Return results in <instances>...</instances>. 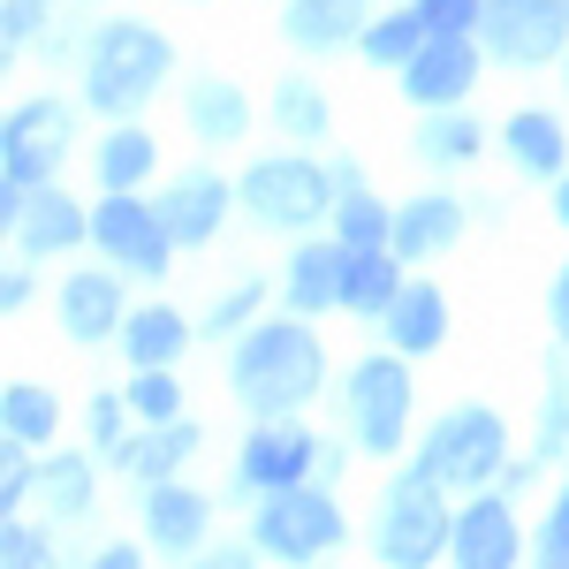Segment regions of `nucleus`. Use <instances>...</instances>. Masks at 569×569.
I'll return each instance as SVG.
<instances>
[{
	"label": "nucleus",
	"instance_id": "nucleus-8",
	"mask_svg": "<svg viewBox=\"0 0 569 569\" xmlns=\"http://www.w3.org/2000/svg\"><path fill=\"white\" fill-rule=\"evenodd\" d=\"M77 114L84 99H61V91H31L23 107H8L0 122V182H23L39 190L77 160Z\"/></svg>",
	"mask_w": 569,
	"mask_h": 569
},
{
	"label": "nucleus",
	"instance_id": "nucleus-31",
	"mask_svg": "<svg viewBox=\"0 0 569 569\" xmlns=\"http://www.w3.org/2000/svg\"><path fill=\"white\" fill-rule=\"evenodd\" d=\"M410 152H418L426 168H440V176H448V168H471L486 152V122L471 114V99H463V107H426L418 130H410Z\"/></svg>",
	"mask_w": 569,
	"mask_h": 569
},
{
	"label": "nucleus",
	"instance_id": "nucleus-21",
	"mask_svg": "<svg viewBox=\"0 0 569 569\" xmlns=\"http://www.w3.org/2000/svg\"><path fill=\"white\" fill-rule=\"evenodd\" d=\"M448 327H456V311H448V289H440V281H426V273L410 266L402 297L388 305V319H380L372 335H380L388 350H402L410 365H418V357H433L440 342H448Z\"/></svg>",
	"mask_w": 569,
	"mask_h": 569
},
{
	"label": "nucleus",
	"instance_id": "nucleus-50",
	"mask_svg": "<svg viewBox=\"0 0 569 569\" xmlns=\"http://www.w3.org/2000/svg\"><path fill=\"white\" fill-rule=\"evenodd\" d=\"M77 8H99V0H77Z\"/></svg>",
	"mask_w": 569,
	"mask_h": 569
},
{
	"label": "nucleus",
	"instance_id": "nucleus-46",
	"mask_svg": "<svg viewBox=\"0 0 569 569\" xmlns=\"http://www.w3.org/2000/svg\"><path fill=\"white\" fill-rule=\"evenodd\" d=\"M327 168H335V190H365V160H357V152L335 144V160H327Z\"/></svg>",
	"mask_w": 569,
	"mask_h": 569
},
{
	"label": "nucleus",
	"instance_id": "nucleus-20",
	"mask_svg": "<svg viewBox=\"0 0 569 569\" xmlns=\"http://www.w3.org/2000/svg\"><path fill=\"white\" fill-rule=\"evenodd\" d=\"M281 305L305 311V319H327L342 311V236H289V259H281Z\"/></svg>",
	"mask_w": 569,
	"mask_h": 569
},
{
	"label": "nucleus",
	"instance_id": "nucleus-22",
	"mask_svg": "<svg viewBox=\"0 0 569 569\" xmlns=\"http://www.w3.org/2000/svg\"><path fill=\"white\" fill-rule=\"evenodd\" d=\"M402 281H410V266L395 243H342V319L380 327L388 305L402 297Z\"/></svg>",
	"mask_w": 569,
	"mask_h": 569
},
{
	"label": "nucleus",
	"instance_id": "nucleus-48",
	"mask_svg": "<svg viewBox=\"0 0 569 569\" xmlns=\"http://www.w3.org/2000/svg\"><path fill=\"white\" fill-rule=\"evenodd\" d=\"M547 190H555V198H547V213H555V228H569V168L555 182H547Z\"/></svg>",
	"mask_w": 569,
	"mask_h": 569
},
{
	"label": "nucleus",
	"instance_id": "nucleus-15",
	"mask_svg": "<svg viewBox=\"0 0 569 569\" xmlns=\"http://www.w3.org/2000/svg\"><path fill=\"white\" fill-rule=\"evenodd\" d=\"M479 77H486L479 31H433V39H426V53L395 77V91L426 114V107H463V99L479 91Z\"/></svg>",
	"mask_w": 569,
	"mask_h": 569
},
{
	"label": "nucleus",
	"instance_id": "nucleus-6",
	"mask_svg": "<svg viewBox=\"0 0 569 569\" xmlns=\"http://www.w3.org/2000/svg\"><path fill=\"white\" fill-rule=\"evenodd\" d=\"M410 456L463 501L479 486H501V471H509V418L493 402H448L433 426L410 440Z\"/></svg>",
	"mask_w": 569,
	"mask_h": 569
},
{
	"label": "nucleus",
	"instance_id": "nucleus-35",
	"mask_svg": "<svg viewBox=\"0 0 569 569\" xmlns=\"http://www.w3.org/2000/svg\"><path fill=\"white\" fill-rule=\"evenodd\" d=\"M122 395H130L137 426H168V418H190V410H182V380H176V365H130Z\"/></svg>",
	"mask_w": 569,
	"mask_h": 569
},
{
	"label": "nucleus",
	"instance_id": "nucleus-33",
	"mask_svg": "<svg viewBox=\"0 0 569 569\" xmlns=\"http://www.w3.org/2000/svg\"><path fill=\"white\" fill-rule=\"evenodd\" d=\"M539 471H562L569 463V350L555 342L547 372H539V418H531V448H525Z\"/></svg>",
	"mask_w": 569,
	"mask_h": 569
},
{
	"label": "nucleus",
	"instance_id": "nucleus-2",
	"mask_svg": "<svg viewBox=\"0 0 569 569\" xmlns=\"http://www.w3.org/2000/svg\"><path fill=\"white\" fill-rule=\"evenodd\" d=\"M176 84V39L144 16H107L91 23V46L77 61V99L99 122H137L160 91Z\"/></svg>",
	"mask_w": 569,
	"mask_h": 569
},
{
	"label": "nucleus",
	"instance_id": "nucleus-30",
	"mask_svg": "<svg viewBox=\"0 0 569 569\" xmlns=\"http://www.w3.org/2000/svg\"><path fill=\"white\" fill-rule=\"evenodd\" d=\"M160 176V137L144 122H107V137H91V182L99 190H152Z\"/></svg>",
	"mask_w": 569,
	"mask_h": 569
},
{
	"label": "nucleus",
	"instance_id": "nucleus-32",
	"mask_svg": "<svg viewBox=\"0 0 569 569\" xmlns=\"http://www.w3.org/2000/svg\"><path fill=\"white\" fill-rule=\"evenodd\" d=\"M433 39V23L418 16V0H402V8H372V23H365V39H357V61L365 69H380V77H402L418 53Z\"/></svg>",
	"mask_w": 569,
	"mask_h": 569
},
{
	"label": "nucleus",
	"instance_id": "nucleus-13",
	"mask_svg": "<svg viewBox=\"0 0 569 569\" xmlns=\"http://www.w3.org/2000/svg\"><path fill=\"white\" fill-rule=\"evenodd\" d=\"M448 555L463 569H517L531 555V531L517 517V493L509 486H479V493H463L456 501V539H448Z\"/></svg>",
	"mask_w": 569,
	"mask_h": 569
},
{
	"label": "nucleus",
	"instance_id": "nucleus-14",
	"mask_svg": "<svg viewBox=\"0 0 569 569\" xmlns=\"http://www.w3.org/2000/svg\"><path fill=\"white\" fill-rule=\"evenodd\" d=\"M137 531H144V547H152V555L190 562V555H206V547H213V493H198L190 479L137 486Z\"/></svg>",
	"mask_w": 569,
	"mask_h": 569
},
{
	"label": "nucleus",
	"instance_id": "nucleus-16",
	"mask_svg": "<svg viewBox=\"0 0 569 569\" xmlns=\"http://www.w3.org/2000/svg\"><path fill=\"white\" fill-rule=\"evenodd\" d=\"M99 471H107L99 448H39L31 456V509L53 517V525L99 517Z\"/></svg>",
	"mask_w": 569,
	"mask_h": 569
},
{
	"label": "nucleus",
	"instance_id": "nucleus-49",
	"mask_svg": "<svg viewBox=\"0 0 569 569\" xmlns=\"http://www.w3.org/2000/svg\"><path fill=\"white\" fill-rule=\"evenodd\" d=\"M555 84H562V99H569V53H562V69H555Z\"/></svg>",
	"mask_w": 569,
	"mask_h": 569
},
{
	"label": "nucleus",
	"instance_id": "nucleus-38",
	"mask_svg": "<svg viewBox=\"0 0 569 569\" xmlns=\"http://www.w3.org/2000/svg\"><path fill=\"white\" fill-rule=\"evenodd\" d=\"M531 562L569 569V463H562V479H555V501H547V517L531 525Z\"/></svg>",
	"mask_w": 569,
	"mask_h": 569
},
{
	"label": "nucleus",
	"instance_id": "nucleus-10",
	"mask_svg": "<svg viewBox=\"0 0 569 569\" xmlns=\"http://www.w3.org/2000/svg\"><path fill=\"white\" fill-rule=\"evenodd\" d=\"M319 471V433L305 418H251V433L236 440V463H228V501H259L273 486H305Z\"/></svg>",
	"mask_w": 569,
	"mask_h": 569
},
{
	"label": "nucleus",
	"instance_id": "nucleus-26",
	"mask_svg": "<svg viewBox=\"0 0 569 569\" xmlns=\"http://www.w3.org/2000/svg\"><path fill=\"white\" fill-rule=\"evenodd\" d=\"M266 122H273V137L281 144H335V99H327V84L319 77H305V69H281L273 77V91H266Z\"/></svg>",
	"mask_w": 569,
	"mask_h": 569
},
{
	"label": "nucleus",
	"instance_id": "nucleus-7",
	"mask_svg": "<svg viewBox=\"0 0 569 569\" xmlns=\"http://www.w3.org/2000/svg\"><path fill=\"white\" fill-rule=\"evenodd\" d=\"M251 539H259L266 562H319V555H342L350 547V517H342V486H273L251 501Z\"/></svg>",
	"mask_w": 569,
	"mask_h": 569
},
{
	"label": "nucleus",
	"instance_id": "nucleus-12",
	"mask_svg": "<svg viewBox=\"0 0 569 569\" xmlns=\"http://www.w3.org/2000/svg\"><path fill=\"white\" fill-rule=\"evenodd\" d=\"M130 273L122 266H69L61 273V289H53V319H61V342H77V350H107L114 335H122V319H130V289H122Z\"/></svg>",
	"mask_w": 569,
	"mask_h": 569
},
{
	"label": "nucleus",
	"instance_id": "nucleus-45",
	"mask_svg": "<svg viewBox=\"0 0 569 569\" xmlns=\"http://www.w3.org/2000/svg\"><path fill=\"white\" fill-rule=\"evenodd\" d=\"M206 562H213V569H251V562H266V555H259V539L243 531V539H213Z\"/></svg>",
	"mask_w": 569,
	"mask_h": 569
},
{
	"label": "nucleus",
	"instance_id": "nucleus-41",
	"mask_svg": "<svg viewBox=\"0 0 569 569\" xmlns=\"http://www.w3.org/2000/svg\"><path fill=\"white\" fill-rule=\"evenodd\" d=\"M84 46H91V16H53V23H46V39L31 46V53H39L46 69H77V61H84Z\"/></svg>",
	"mask_w": 569,
	"mask_h": 569
},
{
	"label": "nucleus",
	"instance_id": "nucleus-4",
	"mask_svg": "<svg viewBox=\"0 0 569 569\" xmlns=\"http://www.w3.org/2000/svg\"><path fill=\"white\" fill-rule=\"evenodd\" d=\"M456 539V493L418 463L402 456L380 486V509H372V555L388 569H433Z\"/></svg>",
	"mask_w": 569,
	"mask_h": 569
},
{
	"label": "nucleus",
	"instance_id": "nucleus-39",
	"mask_svg": "<svg viewBox=\"0 0 569 569\" xmlns=\"http://www.w3.org/2000/svg\"><path fill=\"white\" fill-rule=\"evenodd\" d=\"M0 562H8V569H46V562H53V531L31 525L23 509L0 517Z\"/></svg>",
	"mask_w": 569,
	"mask_h": 569
},
{
	"label": "nucleus",
	"instance_id": "nucleus-34",
	"mask_svg": "<svg viewBox=\"0 0 569 569\" xmlns=\"http://www.w3.org/2000/svg\"><path fill=\"white\" fill-rule=\"evenodd\" d=\"M266 297H281V281H266V273H236V281H220L206 311H198V342H236L251 319H266Z\"/></svg>",
	"mask_w": 569,
	"mask_h": 569
},
{
	"label": "nucleus",
	"instance_id": "nucleus-19",
	"mask_svg": "<svg viewBox=\"0 0 569 569\" xmlns=\"http://www.w3.org/2000/svg\"><path fill=\"white\" fill-rule=\"evenodd\" d=\"M8 243H16V259H77L91 243V206L84 198H69L61 182H39L31 190V206H23V220L8 228Z\"/></svg>",
	"mask_w": 569,
	"mask_h": 569
},
{
	"label": "nucleus",
	"instance_id": "nucleus-47",
	"mask_svg": "<svg viewBox=\"0 0 569 569\" xmlns=\"http://www.w3.org/2000/svg\"><path fill=\"white\" fill-rule=\"evenodd\" d=\"M91 562H99V569H137V562H144V555H137L130 539H107V547H99Z\"/></svg>",
	"mask_w": 569,
	"mask_h": 569
},
{
	"label": "nucleus",
	"instance_id": "nucleus-40",
	"mask_svg": "<svg viewBox=\"0 0 569 569\" xmlns=\"http://www.w3.org/2000/svg\"><path fill=\"white\" fill-rule=\"evenodd\" d=\"M53 16H61L53 0H0V46H8V53H23V46H39Z\"/></svg>",
	"mask_w": 569,
	"mask_h": 569
},
{
	"label": "nucleus",
	"instance_id": "nucleus-17",
	"mask_svg": "<svg viewBox=\"0 0 569 569\" xmlns=\"http://www.w3.org/2000/svg\"><path fill=\"white\" fill-rule=\"evenodd\" d=\"M152 198H160V220L176 228L182 251H206L220 228H228V213H243V206H236V182L220 176V168H182V176H168Z\"/></svg>",
	"mask_w": 569,
	"mask_h": 569
},
{
	"label": "nucleus",
	"instance_id": "nucleus-42",
	"mask_svg": "<svg viewBox=\"0 0 569 569\" xmlns=\"http://www.w3.org/2000/svg\"><path fill=\"white\" fill-rule=\"evenodd\" d=\"M31 305H39V259H8V273H0V311L23 319Z\"/></svg>",
	"mask_w": 569,
	"mask_h": 569
},
{
	"label": "nucleus",
	"instance_id": "nucleus-9",
	"mask_svg": "<svg viewBox=\"0 0 569 569\" xmlns=\"http://www.w3.org/2000/svg\"><path fill=\"white\" fill-rule=\"evenodd\" d=\"M91 251L107 266H122L130 281H160L182 243H176V228L160 220V198H144V190H99V206H91Z\"/></svg>",
	"mask_w": 569,
	"mask_h": 569
},
{
	"label": "nucleus",
	"instance_id": "nucleus-11",
	"mask_svg": "<svg viewBox=\"0 0 569 569\" xmlns=\"http://www.w3.org/2000/svg\"><path fill=\"white\" fill-rule=\"evenodd\" d=\"M479 46L493 69H562L569 53V0H486V23H479Z\"/></svg>",
	"mask_w": 569,
	"mask_h": 569
},
{
	"label": "nucleus",
	"instance_id": "nucleus-1",
	"mask_svg": "<svg viewBox=\"0 0 569 569\" xmlns=\"http://www.w3.org/2000/svg\"><path fill=\"white\" fill-rule=\"evenodd\" d=\"M228 395L243 418H305L327 395V342L305 311H266L228 342Z\"/></svg>",
	"mask_w": 569,
	"mask_h": 569
},
{
	"label": "nucleus",
	"instance_id": "nucleus-24",
	"mask_svg": "<svg viewBox=\"0 0 569 569\" xmlns=\"http://www.w3.org/2000/svg\"><path fill=\"white\" fill-rule=\"evenodd\" d=\"M493 144H501V160L525 182H555L569 168V122L555 107H509V122L493 130Z\"/></svg>",
	"mask_w": 569,
	"mask_h": 569
},
{
	"label": "nucleus",
	"instance_id": "nucleus-44",
	"mask_svg": "<svg viewBox=\"0 0 569 569\" xmlns=\"http://www.w3.org/2000/svg\"><path fill=\"white\" fill-rule=\"evenodd\" d=\"M547 335L569 350V259L555 266V281H547Z\"/></svg>",
	"mask_w": 569,
	"mask_h": 569
},
{
	"label": "nucleus",
	"instance_id": "nucleus-43",
	"mask_svg": "<svg viewBox=\"0 0 569 569\" xmlns=\"http://www.w3.org/2000/svg\"><path fill=\"white\" fill-rule=\"evenodd\" d=\"M418 16H426L433 31H479L486 0H418Z\"/></svg>",
	"mask_w": 569,
	"mask_h": 569
},
{
	"label": "nucleus",
	"instance_id": "nucleus-29",
	"mask_svg": "<svg viewBox=\"0 0 569 569\" xmlns=\"http://www.w3.org/2000/svg\"><path fill=\"white\" fill-rule=\"evenodd\" d=\"M198 448H206V426H198V418H168V426H137L114 471H130L137 486H152V479H182V471L198 463Z\"/></svg>",
	"mask_w": 569,
	"mask_h": 569
},
{
	"label": "nucleus",
	"instance_id": "nucleus-18",
	"mask_svg": "<svg viewBox=\"0 0 569 569\" xmlns=\"http://www.w3.org/2000/svg\"><path fill=\"white\" fill-rule=\"evenodd\" d=\"M471 198H456V190H418V198H402L395 206V251L402 266H433V259H456V243L471 236Z\"/></svg>",
	"mask_w": 569,
	"mask_h": 569
},
{
	"label": "nucleus",
	"instance_id": "nucleus-5",
	"mask_svg": "<svg viewBox=\"0 0 569 569\" xmlns=\"http://www.w3.org/2000/svg\"><path fill=\"white\" fill-rule=\"evenodd\" d=\"M410 410H418L410 357L388 350V342H380V350H365V357H350L342 395H335V418H342V433L357 440V456L395 463V456L410 448Z\"/></svg>",
	"mask_w": 569,
	"mask_h": 569
},
{
	"label": "nucleus",
	"instance_id": "nucleus-3",
	"mask_svg": "<svg viewBox=\"0 0 569 569\" xmlns=\"http://www.w3.org/2000/svg\"><path fill=\"white\" fill-rule=\"evenodd\" d=\"M335 168L311 152V144H281V152H259L243 176H236V206L251 228L266 236H319L335 220Z\"/></svg>",
	"mask_w": 569,
	"mask_h": 569
},
{
	"label": "nucleus",
	"instance_id": "nucleus-25",
	"mask_svg": "<svg viewBox=\"0 0 569 569\" xmlns=\"http://www.w3.org/2000/svg\"><path fill=\"white\" fill-rule=\"evenodd\" d=\"M380 0H281V39L297 53H357Z\"/></svg>",
	"mask_w": 569,
	"mask_h": 569
},
{
	"label": "nucleus",
	"instance_id": "nucleus-23",
	"mask_svg": "<svg viewBox=\"0 0 569 569\" xmlns=\"http://www.w3.org/2000/svg\"><path fill=\"white\" fill-rule=\"evenodd\" d=\"M182 122H190V137L206 144V152H228V144H243L251 137V122H259V107H251V91L236 84V77H190L182 84Z\"/></svg>",
	"mask_w": 569,
	"mask_h": 569
},
{
	"label": "nucleus",
	"instance_id": "nucleus-28",
	"mask_svg": "<svg viewBox=\"0 0 569 569\" xmlns=\"http://www.w3.org/2000/svg\"><path fill=\"white\" fill-rule=\"evenodd\" d=\"M190 342H198V319H190V311H176L168 297H152V305H130L122 335H114L122 365H182V350H190Z\"/></svg>",
	"mask_w": 569,
	"mask_h": 569
},
{
	"label": "nucleus",
	"instance_id": "nucleus-27",
	"mask_svg": "<svg viewBox=\"0 0 569 569\" xmlns=\"http://www.w3.org/2000/svg\"><path fill=\"white\" fill-rule=\"evenodd\" d=\"M61 440V395L46 380H0V456H39Z\"/></svg>",
	"mask_w": 569,
	"mask_h": 569
},
{
	"label": "nucleus",
	"instance_id": "nucleus-36",
	"mask_svg": "<svg viewBox=\"0 0 569 569\" xmlns=\"http://www.w3.org/2000/svg\"><path fill=\"white\" fill-rule=\"evenodd\" d=\"M342 243H395V206L365 182V190H342L335 198V220H327Z\"/></svg>",
	"mask_w": 569,
	"mask_h": 569
},
{
	"label": "nucleus",
	"instance_id": "nucleus-37",
	"mask_svg": "<svg viewBox=\"0 0 569 569\" xmlns=\"http://www.w3.org/2000/svg\"><path fill=\"white\" fill-rule=\"evenodd\" d=\"M130 433H137V410H130V395L122 388H99L84 402V440L107 456V471L122 463V448H130Z\"/></svg>",
	"mask_w": 569,
	"mask_h": 569
}]
</instances>
